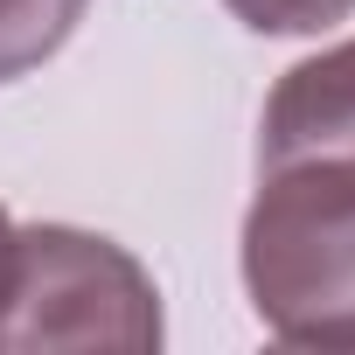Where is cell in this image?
Listing matches in <instances>:
<instances>
[{
	"mask_svg": "<svg viewBox=\"0 0 355 355\" xmlns=\"http://www.w3.org/2000/svg\"><path fill=\"white\" fill-rule=\"evenodd\" d=\"M237 265L272 341L355 348V167L258 174Z\"/></svg>",
	"mask_w": 355,
	"mask_h": 355,
	"instance_id": "1",
	"label": "cell"
},
{
	"mask_svg": "<svg viewBox=\"0 0 355 355\" xmlns=\"http://www.w3.org/2000/svg\"><path fill=\"white\" fill-rule=\"evenodd\" d=\"M167 334L153 272L77 223H28L8 244L0 272V355L28 348H105L153 355Z\"/></svg>",
	"mask_w": 355,
	"mask_h": 355,
	"instance_id": "2",
	"label": "cell"
},
{
	"mask_svg": "<svg viewBox=\"0 0 355 355\" xmlns=\"http://www.w3.org/2000/svg\"><path fill=\"white\" fill-rule=\"evenodd\" d=\"M272 167H355V35L293 63L258 125V174Z\"/></svg>",
	"mask_w": 355,
	"mask_h": 355,
	"instance_id": "3",
	"label": "cell"
},
{
	"mask_svg": "<svg viewBox=\"0 0 355 355\" xmlns=\"http://www.w3.org/2000/svg\"><path fill=\"white\" fill-rule=\"evenodd\" d=\"M91 0H0V84L42 70L84 21Z\"/></svg>",
	"mask_w": 355,
	"mask_h": 355,
	"instance_id": "4",
	"label": "cell"
},
{
	"mask_svg": "<svg viewBox=\"0 0 355 355\" xmlns=\"http://www.w3.org/2000/svg\"><path fill=\"white\" fill-rule=\"evenodd\" d=\"M251 35H327L355 15V0H223Z\"/></svg>",
	"mask_w": 355,
	"mask_h": 355,
	"instance_id": "5",
	"label": "cell"
},
{
	"mask_svg": "<svg viewBox=\"0 0 355 355\" xmlns=\"http://www.w3.org/2000/svg\"><path fill=\"white\" fill-rule=\"evenodd\" d=\"M8 244H15V216L0 209V272H8Z\"/></svg>",
	"mask_w": 355,
	"mask_h": 355,
	"instance_id": "6",
	"label": "cell"
}]
</instances>
